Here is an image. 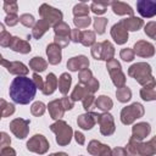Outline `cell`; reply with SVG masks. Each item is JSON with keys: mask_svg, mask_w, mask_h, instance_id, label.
I'll return each instance as SVG.
<instances>
[{"mask_svg": "<svg viewBox=\"0 0 156 156\" xmlns=\"http://www.w3.org/2000/svg\"><path fill=\"white\" fill-rule=\"evenodd\" d=\"M95 107L102 112H108L113 107V101L106 95H100L95 100Z\"/></svg>", "mask_w": 156, "mask_h": 156, "instance_id": "27", "label": "cell"}, {"mask_svg": "<svg viewBox=\"0 0 156 156\" xmlns=\"http://www.w3.org/2000/svg\"><path fill=\"white\" fill-rule=\"evenodd\" d=\"M110 34H111L112 39L115 40V43H116L117 45H123V44H126L127 40H128V30H127V28L124 27L122 20L112 26V28H111V30H110Z\"/></svg>", "mask_w": 156, "mask_h": 156, "instance_id": "11", "label": "cell"}, {"mask_svg": "<svg viewBox=\"0 0 156 156\" xmlns=\"http://www.w3.org/2000/svg\"><path fill=\"white\" fill-rule=\"evenodd\" d=\"M96 37H95V32L93 30H83L82 32V40L80 44L84 46H93L96 41H95Z\"/></svg>", "mask_w": 156, "mask_h": 156, "instance_id": "37", "label": "cell"}, {"mask_svg": "<svg viewBox=\"0 0 156 156\" xmlns=\"http://www.w3.org/2000/svg\"><path fill=\"white\" fill-rule=\"evenodd\" d=\"M50 27H51V24L48 22V21H45V20H39V21H37V23H35V26L33 27V29H32V37L34 38V39H40L49 29H50Z\"/></svg>", "mask_w": 156, "mask_h": 156, "instance_id": "23", "label": "cell"}, {"mask_svg": "<svg viewBox=\"0 0 156 156\" xmlns=\"http://www.w3.org/2000/svg\"><path fill=\"white\" fill-rule=\"evenodd\" d=\"M89 11H90V6H88V4H85V2H79V4L74 5V7H73L74 17L89 16Z\"/></svg>", "mask_w": 156, "mask_h": 156, "instance_id": "38", "label": "cell"}, {"mask_svg": "<svg viewBox=\"0 0 156 156\" xmlns=\"http://www.w3.org/2000/svg\"><path fill=\"white\" fill-rule=\"evenodd\" d=\"M58 87V79L56 78V76L54 73H49L46 76L45 83H44V89L41 90V93L44 95H51Z\"/></svg>", "mask_w": 156, "mask_h": 156, "instance_id": "24", "label": "cell"}, {"mask_svg": "<svg viewBox=\"0 0 156 156\" xmlns=\"http://www.w3.org/2000/svg\"><path fill=\"white\" fill-rule=\"evenodd\" d=\"M145 113L144 106L140 102H133L126 107L122 108L121 111V122L126 126H129L134 123L138 118L143 117Z\"/></svg>", "mask_w": 156, "mask_h": 156, "instance_id": "4", "label": "cell"}, {"mask_svg": "<svg viewBox=\"0 0 156 156\" xmlns=\"http://www.w3.org/2000/svg\"><path fill=\"white\" fill-rule=\"evenodd\" d=\"M112 156H128L126 147H115L112 149Z\"/></svg>", "mask_w": 156, "mask_h": 156, "instance_id": "56", "label": "cell"}, {"mask_svg": "<svg viewBox=\"0 0 156 156\" xmlns=\"http://www.w3.org/2000/svg\"><path fill=\"white\" fill-rule=\"evenodd\" d=\"M87 150L93 156H112V149L108 145L100 143L99 140H90Z\"/></svg>", "mask_w": 156, "mask_h": 156, "instance_id": "13", "label": "cell"}, {"mask_svg": "<svg viewBox=\"0 0 156 156\" xmlns=\"http://www.w3.org/2000/svg\"><path fill=\"white\" fill-rule=\"evenodd\" d=\"M0 45L2 48H10L11 43H12V39H13V35H11L4 27V24H0Z\"/></svg>", "mask_w": 156, "mask_h": 156, "instance_id": "36", "label": "cell"}, {"mask_svg": "<svg viewBox=\"0 0 156 156\" xmlns=\"http://www.w3.org/2000/svg\"><path fill=\"white\" fill-rule=\"evenodd\" d=\"M0 104H1L0 107H1V117L2 118H6V117L15 113V105L13 104H10L4 99L0 100Z\"/></svg>", "mask_w": 156, "mask_h": 156, "instance_id": "39", "label": "cell"}, {"mask_svg": "<svg viewBox=\"0 0 156 156\" xmlns=\"http://www.w3.org/2000/svg\"><path fill=\"white\" fill-rule=\"evenodd\" d=\"M69 41H71V39L67 38V37H58V35H55V37H54V43L57 44L60 48H66V46H68Z\"/></svg>", "mask_w": 156, "mask_h": 156, "instance_id": "50", "label": "cell"}, {"mask_svg": "<svg viewBox=\"0 0 156 156\" xmlns=\"http://www.w3.org/2000/svg\"><path fill=\"white\" fill-rule=\"evenodd\" d=\"M93 26H94V29H95V33L98 34H104L105 30H106V26L108 23V20L107 18H104V17H95L93 18Z\"/></svg>", "mask_w": 156, "mask_h": 156, "instance_id": "35", "label": "cell"}, {"mask_svg": "<svg viewBox=\"0 0 156 156\" xmlns=\"http://www.w3.org/2000/svg\"><path fill=\"white\" fill-rule=\"evenodd\" d=\"M134 56H135L134 50L130 49V48L122 49L121 52H119V57H121L123 61H126V62H130V61H133V60H134Z\"/></svg>", "mask_w": 156, "mask_h": 156, "instance_id": "48", "label": "cell"}, {"mask_svg": "<svg viewBox=\"0 0 156 156\" xmlns=\"http://www.w3.org/2000/svg\"><path fill=\"white\" fill-rule=\"evenodd\" d=\"M10 49L15 52H20V54H29L32 51L30 44L27 40H23L18 37H13L12 43L10 45Z\"/></svg>", "mask_w": 156, "mask_h": 156, "instance_id": "21", "label": "cell"}, {"mask_svg": "<svg viewBox=\"0 0 156 156\" xmlns=\"http://www.w3.org/2000/svg\"><path fill=\"white\" fill-rule=\"evenodd\" d=\"M89 67V58L84 55H78L73 56L67 61V68L71 72H77V71H83Z\"/></svg>", "mask_w": 156, "mask_h": 156, "instance_id": "16", "label": "cell"}, {"mask_svg": "<svg viewBox=\"0 0 156 156\" xmlns=\"http://www.w3.org/2000/svg\"><path fill=\"white\" fill-rule=\"evenodd\" d=\"M4 22H5L6 26H9V27H13V26H16V24L20 22V17H18L17 15H6Z\"/></svg>", "mask_w": 156, "mask_h": 156, "instance_id": "49", "label": "cell"}, {"mask_svg": "<svg viewBox=\"0 0 156 156\" xmlns=\"http://www.w3.org/2000/svg\"><path fill=\"white\" fill-rule=\"evenodd\" d=\"M140 96L145 101H154L156 100V83L145 85L140 89Z\"/></svg>", "mask_w": 156, "mask_h": 156, "instance_id": "29", "label": "cell"}, {"mask_svg": "<svg viewBox=\"0 0 156 156\" xmlns=\"http://www.w3.org/2000/svg\"><path fill=\"white\" fill-rule=\"evenodd\" d=\"M11 145V138L9 136V134L6 132H1L0 133V146L1 149L7 147Z\"/></svg>", "mask_w": 156, "mask_h": 156, "instance_id": "51", "label": "cell"}, {"mask_svg": "<svg viewBox=\"0 0 156 156\" xmlns=\"http://www.w3.org/2000/svg\"><path fill=\"white\" fill-rule=\"evenodd\" d=\"M0 156H16V151H15L12 147L7 146V147L1 149V151H0Z\"/></svg>", "mask_w": 156, "mask_h": 156, "instance_id": "57", "label": "cell"}, {"mask_svg": "<svg viewBox=\"0 0 156 156\" xmlns=\"http://www.w3.org/2000/svg\"><path fill=\"white\" fill-rule=\"evenodd\" d=\"M106 68H107V72L110 74V78H111L113 85L117 87V89L126 85V74L122 71L121 63L116 58H112V60L107 61L106 62Z\"/></svg>", "mask_w": 156, "mask_h": 156, "instance_id": "5", "label": "cell"}, {"mask_svg": "<svg viewBox=\"0 0 156 156\" xmlns=\"http://www.w3.org/2000/svg\"><path fill=\"white\" fill-rule=\"evenodd\" d=\"M95 100L96 98L94 96V94H88L83 100H82V104H83V108L87 111V112H90L91 108L95 107Z\"/></svg>", "mask_w": 156, "mask_h": 156, "instance_id": "44", "label": "cell"}, {"mask_svg": "<svg viewBox=\"0 0 156 156\" xmlns=\"http://www.w3.org/2000/svg\"><path fill=\"white\" fill-rule=\"evenodd\" d=\"M49 156H68V154H66V152H54V154H51V155H49Z\"/></svg>", "mask_w": 156, "mask_h": 156, "instance_id": "59", "label": "cell"}, {"mask_svg": "<svg viewBox=\"0 0 156 156\" xmlns=\"http://www.w3.org/2000/svg\"><path fill=\"white\" fill-rule=\"evenodd\" d=\"M26 146H27V150L30 152H35L38 155H44L48 152L50 144L43 134H35L27 141Z\"/></svg>", "mask_w": 156, "mask_h": 156, "instance_id": "7", "label": "cell"}, {"mask_svg": "<svg viewBox=\"0 0 156 156\" xmlns=\"http://www.w3.org/2000/svg\"><path fill=\"white\" fill-rule=\"evenodd\" d=\"M32 79H33V82H34V84H35L37 89H40V90H43V89H44V83H45V82L43 80V78H41L38 73H33Z\"/></svg>", "mask_w": 156, "mask_h": 156, "instance_id": "55", "label": "cell"}, {"mask_svg": "<svg viewBox=\"0 0 156 156\" xmlns=\"http://www.w3.org/2000/svg\"><path fill=\"white\" fill-rule=\"evenodd\" d=\"M62 48H60L57 44L51 43L46 46V55H48V60L50 65H58L62 60Z\"/></svg>", "mask_w": 156, "mask_h": 156, "instance_id": "18", "label": "cell"}, {"mask_svg": "<svg viewBox=\"0 0 156 156\" xmlns=\"http://www.w3.org/2000/svg\"><path fill=\"white\" fill-rule=\"evenodd\" d=\"M91 20L89 16H84V17H74L73 18V23L76 26V28L82 29V28H88L89 24L91 23Z\"/></svg>", "mask_w": 156, "mask_h": 156, "instance_id": "43", "label": "cell"}, {"mask_svg": "<svg viewBox=\"0 0 156 156\" xmlns=\"http://www.w3.org/2000/svg\"><path fill=\"white\" fill-rule=\"evenodd\" d=\"M45 110H46V106H45V104L41 102V101H35V102H33L32 106H30V113H32L33 116H35V117L43 116V115L45 113Z\"/></svg>", "mask_w": 156, "mask_h": 156, "instance_id": "40", "label": "cell"}, {"mask_svg": "<svg viewBox=\"0 0 156 156\" xmlns=\"http://www.w3.org/2000/svg\"><path fill=\"white\" fill-rule=\"evenodd\" d=\"M99 126H100V133L102 135H112L116 130V126H115V119L113 116L108 112H102L99 116V121H98Z\"/></svg>", "mask_w": 156, "mask_h": 156, "instance_id": "9", "label": "cell"}, {"mask_svg": "<svg viewBox=\"0 0 156 156\" xmlns=\"http://www.w3.org/2000/svg\"><path fill=\"white\" fill-rule=\"evenodd\" d=\"M128 76L134 78L140 85L145 87L155 82V78L152 77V69L151 66L146 62H136L133 63L129 68H128Z\"/></svg>", "mask_w": 156, "mask_h": 156, "instance_id": "2", "label": "cell"}, {"mask_svg": "<svg viewBox=\"0 0 156 156\" xmlns=\"http://www.w3.org/2000/svg\"><path fill=\"white\" fill-rule=\"evenodd\" d=\"M115 56V48L112 45L111 41L108 40H104L101 41V57L100 61H110L112 60Z\"/></svg>", "mask_w": 156, "mask_h": 156, "instance_id": "25", "label": "cell"}, {"mask_svg": "<svg viewBox=\"0 0 156 156\" xmlns=\"http://www.w3.org/2000/svg\"><path fill=\"white\" fill-rule=\"evenodd\" d=\"M116 98H117V100L119 102H123V104L128 102L132 99V90L127 85H124L122 88H118L116 90Z\"/></svg>", "mask_w": 156, "mask_h": 156, "instance_id": "34", "label": "cell"}, {"mask_svg": "<svg viewBox=\"0 0 156 156\" xmlns=\"http://www.w3.org/2000/svg\"><path fill=\"white\" fill-rule=\"evenodd\" d=\"M71 84H72V77L71 74H68L67 72L62 73L58 78V90L62 95H66L71 88Z\"/></svg>", "mask_w": 156, "mask_h": 156, "instance_id": "30", "label": "cell"}, {"mask_svg": "<svg viewBox=\"0 0 156 156\" xmlns=\"http://www.w3.org/2000/svg\"><path fill=\"white\" fill-rule=\"evenodd\" d=\"M93 78H94V76H93V73H91V71H90L89 68H85V69H83V71H80V72L78 73L79 84H82V85H84V87H85Z\"/></svg>", "mask_w": 156, "mask_h": 156, "instance_id": "42", "label": "cell"}, {"mask_svg": "<svg viewBox=\"0 0 156 156\" xmlns=\"http://www.w3.org/2000/svg\"><path fill=\"white\" fill-rule=\"evenodd\" d=\"M54 28V32H55V35H58V37H67V38H69L71 37V28H69V26L66 23V22H60V23H57L56 26H54L52 27ZM71 39V38H69Z\"/></svg>", "mask_w": 156, "mask_h": 156, "instance_id": "32", "label": "cell"}, {"mask_svg": "<svg viewBox=\"0 0 156 156\" xmlns=\"http://www.w3.org/2000/svg\"><path fill=\"white\" fill-rule=\"evenodd\" d=\"M124 27L127 28V30H132V32H135V30H139L143 26H144V21L140 18V17H135V16H132V17H127L124 20H122Z\"/></svg>", "mask_w": 156, "mask_h": 156, "instance_id": "26", "label": "cell"}, {"mask_svg": "<svg viewBox=\"0 0 156 156\" xmlns=\"http://www.w3.org/2000/svg\"><path fill=\"white\" fill-rule=\"evenodd\" d=\"M50 130L52 133H55V135H56V143L60 146L68 145L71 143V140H72V135L74 134L72 127L67 122H65L62 119L55 121L50 126Z\"/></svg>", "mask_w": 156, "mask_h": 156, "instance_id": "3", "label": "cell"}, {"mask_svg": "<svg viewBox=\"0 0 156 156\" xmlns=\"http://www.w3.org/2000/svg\"><path fill=\"white\" fill-rule=\"evenodd\" d=\"M74 139H76V141L79 144V145H84V143H85V136L83 135V133H80V132H74Z\"/></svg>", "mask_w": 156, "mask_h": 156, "instance_id": "58", "label": "cell"}, {"mask_svg": "<svg viewBox=\"0 0 156 156\" xmlns=\"http://www.w3.org/2000/svg\"><path fill=\"white\" fill-rule=\"evenodd\" d=\"M111 7H112V11L113 13L118 15V16H134V10L127 4V2H123V1H111Z\"/></svg>", "mask_w": 156, "mask_h": 156, "instance_id": "20", "label": "cell"}, {"mask_svg": "<svg viewBox=\"0 0 156 156\" xmlns=\"http://www.w3.org/2000/svg\"><path fill=\"white\" fill-rule=\"evenodd\" d=\"M0 62H1V65L7 69L9 73L15 74L16 77H17V76H27L28 72H29V68H28L24 63H22V62H20V61H7V60H5V58L1 56V57H0Z\"/></svg>", "mask_w": 156, "mask_h": 156, "instance_id": "10", "label": "cell"}, {"mask_svg": "<svg viewBox=\"0 0 156 156\" xmlns=\"http://www.w3.org/2000/svg\"><path fill=\"white\" fill-rule=\"evenodd\" d=\"M79 156H82V155H79Z\"/></svg>", "mask_w": 156, "mask_h": 156, "instance_id": "60", "label": "cell"}, {"mask_svg": "<svg viewBox=\"0 0 156 156\" xmlns=\"http://www.w3.org/2000/svg\"><path fill=\"white\" fill-rule=\"evenodd\" d=\"M28 66H29V69L34 71V73H40V72H44L46 69L48 62L40 56H34L33 58H30Z\"/></svg>", "mask_w": 156, "mask_h": 156, "instance_id": "28", "label": "cell"}, {"mask_svg": "<svg viewBox=\"0 0 156 156\" xmlns=\"http://www.w3.org/2000/svg\"><path fill=\"white\" fill-rule=\"evenodd\" d=\"M37 93V87L32 78L26 76H17L10 84L9 94L13 102L20 105L29 104Z\"/></svg>", "mask_w": 156, "mask_h": 156, "instance_id": "1", "label": "cell"}, {"mask_svg": "<svg viewBox=\"0 0 156 156\" xmlns=\"http://www.w3.org/2000/svg\"><path fill=\"white\" fill-rule=\"evenodd\" d=\"M61 101H62V105H63V107H65V110H66V111L72 110V108H73V106H74V101L71 99V96L63 95V96L61 98Z\"/></svg>", "mask_w": 156, "mask_h": 156, "instance_id": "53", "label": "cell"}, {"mask_svg": "<svg viewBox=\"0 0 156 156\" xmlns=\"http://www.w3.org/2000/svg\"><path fill=\"white\" fill-rule=\"evenodd\" d=\"M89 94V91L87 90V88L84 87V85H82V84H77L76 87H74V89L72 90V93H71V99L73 100V101H82L87 95Z\"/></svg>", "mask_w": 156, "mask_h": 156, "instance_id": "31", "label": "cell"}, {"mask_svg": "<svg viewBox=\"0 0 156 156\" xmlns=\"http://www.w3.org/2000/svg\"><path fill=\"white\" fill-rule=\"evenodd\" d=\"M134 54L140 57H152L155 55V46L146 40H138L134 44Z\"/></svg>", "mask_w": 156, "mask_h": 156, "instance_id": "15", "label": "cell"}, {"mask_svg": "<svg viewBox=\"0 0 156 156\" xmlns=\"http://www.w3.org/2000/svg\"><path fill=\"white\" fill-rule=\"evenodd\" d=\"M108 6H111V1H106V2H102V1H93L91 5H90V11H93L96 16H99V15L105 13Z\"/></svg>", "mask_w": 156, "mask_h": 156, "instance_id": "33", "label": "cell"}, {"mask_svg": "<svg viewBox=\"0 0 156 156\" xmlns=\"http://www.w3.org/2000/svg\"><path fill=\"white\" fill-rule=\"evenodd\" d=\"M90 51H91V56L95 60H100V57H101V43H95L91 46Z\"/></svg>", "mask_w": 156, "mask_h": 156, "instance_id": "52", "label": "cell"}, {"mask_svg": "<svg viewBox=\"0 0 156 156\" xmlns=\"http://www.w3.org/2000/svg\"><path fill=\"white\" fill-rule=\"evenodd\" d=\"M99 116H100V113H98V112H93V111L85 112V113L78 116L77 124H78L79 128H82L84 130H89L98 123Z\"/></svg>", "mask_w": 156, "mask_h": 156, "instance_id": "12", "label": "cell"}, {"mask_svg": "<svg viewBox=\"0 0 156 156\" xmlns=\"http://www.w3.org/2000/svg\"><path fill=\"white\" fill-rule=\"evenodd\" d=\"M38 12H39V15H40V17L43 20L48 21L51 24V27H54L57 23L62 22V18H63L62 12L60 10L50 6L49 4H41L39 10H38Z\"/></svg>", "mask_w": 156, "mask_h": 156, "instance_id": "6", "label": "cell"}, {"mask_svg": "<svg viewBox=\"0 0 156 156\" xmlns=\"http://www.w3.org/2000/svg\"><path fill=\"white\" fill-rule=\"evenodd\" d=\"M20 22L24 27H27V28H33L35 26V23H37L35 20H34V16L30 15V13H23V15H21L20 16Z\"/></svg>", "mask_w": 156, "mask_h": 156, "instance_id": "45", "label": "cell"}, {"mask_svg": "<svg viewBox=\"0 0 156 156\" xmlns=\"http://www.w3.org/2000/svg\"><path fill=\"white\" fill-rule=\"evenodd\" d=\"M156 154V135L146 143L139 144V156H154Z\"/></svg>", "mask_w": 156, "mask_h": 156, "instance_id": "22", "label": "cell"}, {"mask_svg": "<svg viewBox=\"0 0 156 156\" xmlns=\"http://www.w3.org/2000/svg\"><path fill=\"white\" fill-rule=\"evenodd\" d=\"M144 32L151 39H156V22L150 21L144 26Z\"/></svg>", "mask_w": 156, "mask_h": 156, "instance_id": "47", "label": "cell"}, {"mask_svg": "<svg viewBox=\"0 0 156 156\" xmlns=\"http://www.w3.org/2000/svg\"><path fill=\"white\" fill-rule=\"evenodd\" d=\"M71 41L73 43H80L82 40V30L78 29V28H74L71 30Z\"/></svg>", "mask_w": 156, "mask_h": 156, "instance_id": "54", "label": "cell"}, {"mask_svg": "<svg viewBox=\"0 0 156 156\" xmlns=\"http://www.w3.org/2000/svg\"><path fill=\"white\" fill-rule=\"evenodd\" d=\"M151 132V127L147 122H139L133 126L132 128V139L136 141H141L144 138H146Z\"/></svg>", "mask_w": 156, "mask_h": 156, "instance_id": "17", "label": "cell"}, {"mask_svg": "<svg viewBox=\"0 0 156 156\" xmlns=\"http://www.w3.org/2000/svg\"><path fill=\"white\" fill-rule=\"evenodd\" d=\"M139 144H140V141H136L132 138L129 139V141L126 146L128 156H139Z\"/></svg>", "mask_w": 156, "mask_h": 156, "instance_id": "41", "label": "cell"}, {"mask_svg": "<svg viewBox=\"0 0 156 156\" xmlns=\"http://www.w3.org/2000/svg\"><path fill=\"white\" fill-rule=\"evenodd\" d=\"M4 10L7 15H17L18 11V4L16 1H4Z\"/></svg>", "mask_w": 156, "mask_h": 156, "instance_id": "46", "label": "cell"}, {"mask_svg": "<svg viewBox=\"0 0 156 156\" xmlns=\"http://www.w3.org/2000/svg\"><path fill=\"white\" fill-rule=\"evenodd\" d=\"M29 119L15 118L10 122V130L17 139H24L29 133Z\"/></svg>", "mask_w": 156, "mask_h": 156, "instance_id": "8", "label": "cell"}, {"mask_svg": "<svg viewBox=\"0 0 156 156\" xmlns=\"http://www.w3.org/2000/svg\"><path fill=\"white\" fill-rule=\"evenodd\" d=\"M136 10L144 18H151L156 15V0H139L136 1Z\"/></svg>", "mask_w": 156, "mask_h": 156, "instance_id": "14", "label": "cell"}, {"mask_svg": "<svg viewBox=\"0 0 156 156\" xmlns=\"http://www.w3.org/2000/svg\"><path fill=\"white\" fill-rule=\"evenodd\" d=\"M48 110H49V113H50V117L55 121H58L63 117V113H65V107L62 105V101L61 99H55L52 101H50L48 104Z\"/></svg>", "mask_w": 156, "mask_h": 156, "instance_id": "19", "label": "cell"}]
</instances>
